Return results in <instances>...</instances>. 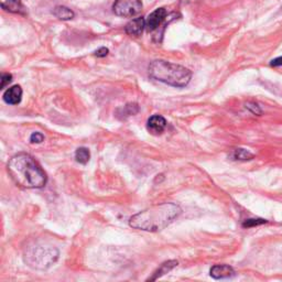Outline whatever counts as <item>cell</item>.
<instances>
[{"instance_id": "cell-1", "label": "cell", "mask_w": 282, "mask_h": 282, "mask_svg": "<svg viewBox=\"0 0 282 282\" xmlns=\"http://www.w3.org/2000/svg\"><path fill=\"white\" fill-rule=\"evenodd\" d=\"M182 210L174 203L155 205L130 217L129 225L143 232H159L166 228L181 215Z\"/></svg>"}, {"instance_id": "cell-2", "label": "cell", "mask_w": 282, "mask_h": 282, "mask_svg": "<svg viewBox=\"0 0 282 282\" xmlns=\"http://www.w3.org/2000/svg\"><path fill=\"white\" fill-rule=\"evenodd\" d=\"M8 172L17 185L24 189L45 187L47 176L40 164L28 153L13 156L8 162Z\"/></svg>"}, {"instance_id": "cell-3", "label": "cell", "mask_w": 282, "mask_h": 282, "mask_svg": "<svg viewBox=\"0 0 282 282\" xmlns=\"http://www.w3.org/2000/svg\"><path fill=\"white\" fill-rule=\"evenodd\" d=\"M149 75L157 81L173 87H185L191 81L189 68L164 60H156L149 65Z\"/></svg>"}, {"instance_id": "cell-4", "label": "cell", "mask_w": 282, "mask_h": 282, "mask_svg": "<svg viewBox=\"0 0 282 282\" xmlns=\"http://www.w3.org/2000/svg\"><path fill=\"white\" fill-rule=\"evenodd\" d=\"M23 259L32 269L46 270L58 261L59 250L51 245L34 244L24 250Z\"/></svg>"}, {"instance_id": "cell-5", "label": "cell", "mask_w": 282, "mask_h": 282, "mask_svg": "<svg viewBox=\"0 0 282 282\" xmlns=\"http://www.w3.org/2000/svg\"><path fill=\"white\" fill-rule=\"evenodd\" d=\"M142 3L141 0H116L113 5V10L115 15L119 17H134L141 11Z\"/></svg>"}, {"instance_id": "cell-6", "label": "cell", "mask_w": 282, "mask_h": 282, "mask_svg": "<svg viewBox=\"0 0 282 282\" xmlns=\"http://www.w3.org/2000/svg\"><path fill=\"white\" fill-rule=\"evenodd\" d=\"M167 18V10L164 8H158L152 13H150L146 20V28L148 31H155L160 27Z\"/></svg>"}, {"instance_id": "cell-7", "label": "cell", "mask_w": 282, "mask_h": 282, "mask_svg": "<svg viewBox=\"0 0 282 282\" xmlns=\"http://www.w3.org/2000/svg\"><path fill=\"white\" fill-rule=\"evenodd\" d=\"M167 127V120L160 115H155L150 117L147 122V129L152 135H161Z\"/></svg>"}, {"instance_id": "cell-8", "label": "cell", "mask_w": 282, "mask_h": 282, "mask_svg": "<svg viewBox=\"0 0 282 282\" xmlns=\"http://www.w3.org/2000/svg\"><path fill=\"white\" fill-rule=\"evenodd\" d=\"M144 28H146V20H144V18L140 17V18H136V19L132 20V21H129L126 24L125 31L128 36L139 37V36H141V33L143 32Z\"/></svg>"}, {"instance_id": "cell-9", "label": "cell", "mask_w": 282, "mask_h": 282, "mask_svg": "<svg viewBox=\"0 0 282 282\" xmlns=\"http://www.w3.org/2000/svg\"><path fill=\"white\" fill-rule=\"evenodd\" d=\"M22 88L19 85H15L7 89L4 94V100L9 105H17L21 101Z\"/></svg>"}, {"instance_id": "cell-10", "label": "cell", "mask_w": 282, "mask_h": 282, "mask_svg": "<svg viewBox=\"0 0 282 282\" xmlns=\"http://www.w3.org/2000/svg\"><path fill=\"white\" fill-rule=\"evenodd\" d=\"M210 274L214 279H226L235 276V271H234L232 267L227 265H216L212 267Z\"/></svg>"}, {"instance_id": "cell-11", "label": "cell", "mask_w": 282, "mask_h": 282, "mask_svg": "<svg viewBox=\"0 0 282 282\" xmlns=\"http://www.w3.org/2000/svg\"><path fill=\"white\" fill-rule=\"evenodd\" d=\"M177 264H178V263H177L176 260H169V261H167V263L162 264L161 267L159 268V269H158V270L155 272L153 277H152V278H149L148 280H149V281H155V280H157L158 278L162 277L163 274L168 273L169 271H171L172 269H173V268H175V267L177 266Z\"/></svg>"}, {"instance_id": "cell-12", "label": "cell", "mask_w": 282, "mask_h": 282, "mask_svg": "<svg viewBox=\"0 0 282 282\" xmlns=\"http://www.w3.org/2000/svg\"><path fill=\"white\" fill-rule=\"evenodd\" d=\"M53 15L60 20H71L74 18V12L64 6H58L53 9Z\"/></svg>"}, {"instance_id": "cell-13", "label": "cell", "mask_w": 282, "mask_h": 282, "mask_svg": "<svg viewBox=\"0 0 282 282\" xmlns=\"http://www.w3.org/2000/svg\"><path fill=\"white\" fill-rule=\"evenodd\" d=\"M3 9L10 12H20L22 10L21 0H0Z\"/></svg>"}, {"instance_id": "cell-14", "label": "cell", "mask_w": 282, "mask_h": 282, "mask_svg": "<svg viewBox=\"0 0 282 282\" xmlns=\"http://www.w3.org/2000/svg\"><path fill=\"white\" fill-rule=\"evenodd\" d=\"M75 159L81 164H86L88 163L89 159H91V152H89V150L85 147H81L76 150V152H75Z\"/></svg>"}, {"instance_id": "cell-15", "label": "cell", "mask_w": 282, "mask_h": 282, "mask_svg": "<svg viewBox=\"0 0 282 282\" xmlns=\"http://www.w3.org/2000/svg\"><path fill=\"white\" fill-rule=\"evenodd\" d=\"M233 158L235 160H240V161H247V160H251L253 158V155L251 152H249L248 150L245 149H236L234 150L233 152Z\"/></svg>"}, {"instance_id": "cell-16", "label": "cell", "mask_w": 282, "mask_h": 282, "mask_svg": "<svg viewBox=\"0 0 282 282\" xmlns=\"http://www.w3.org/2000/svg\"><path fill=\"white\" fill-rule=\"evenodd\" d=\"M138 112H139V107L137 104H128L126 106H123V108H122V114L125 115V117L134 116Z\"/></svg>"}, {"instance_id": "cell-17", "label": "cell", "mask_w": 282, "mask_h": 282, "mask_svg": "<svg viewBox=\"0 0 282 282\" xmlns=\"http://www.w3.org/2000/svg\"><path fill=\"white\" fill-rule=\"evenodd\" d=\"M266 222H267L266 219H247V221L243 224V226L244 227H253V226L265 224Z\"/></svg>"}, {"instance_id": "cell-18", "label": "cell", "mask_w": 282, "mask_h": 282, "mask_svg": "<svg viewBox=\"0 0 282 282\" xmlns=\"http://www.w3.org/2000/svg\"><path fill=\"white\" fill-rule=\"evenodd\" d=\"M44 140V136L41 133H33L30 137L31 143H41Z\"/></svg>"}, {"instance_id": "cell-19", "label": "cell", "mask_w": 282, "mask_h": 282, "mask_svg": "<svg viewBox=\"0 0 282 282\" xmlns=\"http://www.w3.org/2000/svg\"><path fill=\"white\" fill-rule=\"evenodd\" d=\"M12 81L11 74H3L2 76V88H5Z\"/></svg>"}, {"instance_id": "cell-20", "label": "cell", "mask_w": 282, "mask_h": 282, "mask_svg": "<svg viewBox=\"0 0 282 282\" xmlns=\"http://www.w3.org/2000/svg\"><path fill=\"white\" fill-rule=\"evenodd\" d=\"M246 108H248L249 111H251L253 114H256V115L261 114V111H260V108L258 107V105L253 104V102H248V104H246Z\"/></svg>"}, {"instance_id": "cell-21", "label": "cell", "mask_w": 282, "mask_h": 282, "mask_svg": "<svg viewBox=\"0 0 282 282\" xmlns=\"http://www.w3.org/2000/svg\"><path fill=\"white\" fill-rule=\"evenodd\" d=\"M108 52H109V51H108L107 47H100L99 50H97V51L95 52V56H96V57H98V58H104V57L107 56Z\"/></svg>"}, {"instance_id": "cell-22", "label": "cell", "mask_w": 282, "mask_h": 282, "mask_svg": "<svg viewBox=\"0 0 282 282\" xmlns=\"http://www.w3.org/2000/svg\"><path fill=\"white\" fill-rule=\"evenodd\" d=\"M270 65H271V66H281V65H282V57L272 60V61H271V63H270Z\"/></svg>"}]
</instances>
